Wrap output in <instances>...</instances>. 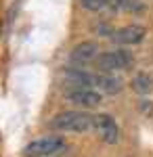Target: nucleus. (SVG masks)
Returning a JSON list of instances; mask_svg holds the SVG:
<instances>
[{
	"instance_id": "11",
	"label": "nucleus",
	"mask_w": 153,
	"mask_h": 157,
	"mask_svg": "<svg viewBox=\"0 0 153 157\" xmlns=\"http://www.w3.org/2000/svg\"><path fill=\"white\" fill-rule=\"evenodd\" d=\"M80 4H82L86 11H103V9H107L109 6V0H80Z\"/></svg>"
},
{
	"instance_id": "1",
	"label": "nucleus",
	"mask_w": 153,
	"mask_h": 157,
	"mask_svg": "<svg viewBox=\"0 0 153 157\" xmlns=\"http://www.w3.org/2000/svg\"><path fill=\"white\" fill-rule=\"evenodd\" d=\"M48 126L57 132L86 134L94 130V115L86 113V111H61L48 121Z\"/></svg>"
},
{
	"instance_id": "4",
	"label": "nucleus",
	"mask_w": 153,
	"mask_h": 157,
	"mask_svg": "<svg viewBox=\"0 0 153 157\" xmlns=\"http://www.w3.org/2000/svg\"><path fill=\"white\" fill-rule=\"evenodd\" d=\"M65 101L80 109H94L103 103V94L94 88H65Z\"/></svg>"
},
{
	"instance_id": "3",
	"label": "nucleus",
	"mask_w": 153,
	"mask_h": 157,
	"mask_svg": "<svg viewBox=\"0 0 153 157\" xmlns=\"http://www.w3.org/2000/svg\"><path fill=\"white\" fill-rule=\"evenodd\" d=\"M67 151V140L61 136H42L25 145L23 157H55Z\"/></svg>"
},
{
	"instance_id": "10",
	"label": "nucleus",
	"mask_w": 153,
	"mask_h": 157,
	"mask_svg": "<svg viewBox=\"0 0 153 157\" xmlns=\"http://www.w3.org/2000/svg\"><path fill=\"white\" fill-rule=\"evenodd\" d=\"M109 9L111 11H141L143 4L141 0H109Z\"/></svg>"
},
{
	"instance_id": "8",
	"label": "nucleus",
	"mask_w": 153,
	"mask_h": 157,
	"mask_svg": "<svg viewBox=\"0 0 153 157\" xmlns=\"http://www.w3.org/2000/svg\"><path fill=\"white\" fill-rule=\"evenodd\" d=\"M92 88L101 94H120L124 90V80L116 73H94V84Z\"/></svg>"
},
{
	"instance_id": "9",
	"label": "nucleus",
	"mask_w": 153,
	"mask_h": 157,
	"mask_svg": "<svg viewBox=\"0 0 153 157\" xmlns=\"http://www.w3.org/2000/svg\"><path fill=\"white\" fill-rule=\"evenodd\" d=\"M132 90L136 92V94H149L153 90V78L149 73H136L134 78H132Z\"/></svg>"
},
{
	"instance_id": "6",
	"label": "nucleus",
	"mask_w": 153,
	"mask_h": 157,
	"mask_svg": "<svg viewBox=\"0 0 153 157\" xmlns=\"http://www.w3.org/2000/svg\"><path fill=\"white\" fill-rule=\"evenodd\" d=\"M94 132L101 136V140L107 145H116L120 140V126L109 113H99L94 115Z\"/></svg>"
},
{
	"instance_id": "7",
	"label": "nucleus",
	"mask_w": 153,
	"mask_h": 157,
	"mask_svg": "<svg viewBox=\"0 0 153 157\" xmlns=\"http://www.w3.org/2000/svg\"><path fill=\"white\" fill-rule=\"evenodd\" d=\"M145 34H147V29L143 25L130 23V25H124V27L116 29V32H111V40L116 44H120V46H134V44L145 40Z\"/></svg>"
},
{
	"instance_id": "2",
	"label": "nucleus",
	"mask_w": 153,
	"mask_h": 157,
	"mask_svg": "<svg viewBox=\"0 0 153 157\" xmlns=\"http://www.w3.org/2000/svg\"><path fill=\"white\" fill-rule=\"evenodd\" d=\"M132 63H134V57H132L130 50L116 48V50L101 52L94 61V67L101 73H116V71H124V69L132 67Z\"/></svg>"
},
{
	"instance_id": "5",
	"label": "nucleus",
	"mask_w": 153,
	"mask_h": 157,
	"mask_svg": "<svg viewBox=\"0 0 153 157\" xmlns=\"http://www.w3.org/2000/svg\"><path fill=\"white\" fill-rule=\"evenodd\" d=\"M99 55H101V52H99V46H96L94 42H80V44H76V46L71 48L67 61H69L71 67H80V69H82L86 65L94 63Z\"/></svg>"
}]
</instances>
